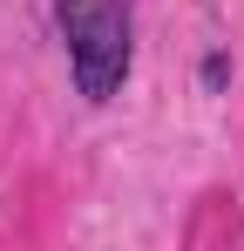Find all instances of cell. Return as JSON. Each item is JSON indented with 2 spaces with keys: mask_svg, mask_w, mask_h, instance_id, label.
I'll use <instances>...</instances> for the list:
<instances>
[{
  "mask_svg": "<svg viewBox=\"0 0 244 251\" xmlns=\"http://www.w3.org/2000/svg\"><path fill=\"white\" fill-rule=\"evenodd\" d=\"M197 75H203V88L217 95V88L231 82V54H203V68H197Z\"/></svg>",
  "mask_w": 244,
  "mask_h": 251,
  "instance_id": "7a4b0ae2",
  "label": "cell"
},
{
  "mask_svg": "<svg viewBox=\"0 0 244 251\" xmlns=\"http://www.w3.org/2000/svg\"><path fill=\"white\" fill-rule=\"evenodd\" d=\"M54 27H61V48H68V75H75L81 102H116L122 82H129V61H136V41H129V7L122 0H54Z\"/></svg>",
  "mask_w": 244,
  "mask_h": 251,
  "instance_id": "6da1fadb",
  "label": "cell"
}]
</instances>
